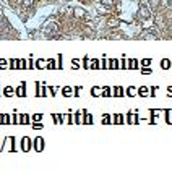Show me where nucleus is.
<instances>
[{"label": "nucleus", "instance_id": "nucleus-1", "mask_svg": "<svg viewBox=\"0 0 172 175\" xmlns=\"http://www.w3.org/2000/svg\"><path fill=\"white\" fill-rule=\"evenodd\" d=\"M15 94L18 96V97H25V96H26V83L20 84V86L15 89Z\"/></svg>", "mask_w": 172, "mask_h": 175}, {"label": "nucleus", "instance_id": "nucleus-2", "mask_svg": "<svg viewBox=\"0 0 172 175\" xmlns=\"http://www.w3.org/2000/svg\"><path fill=\"white\" fill-rule=\"evenodd\" d=\"M138 15L141 16V20H148L151 16V12L148 10V7L146 5H143L141 8H140V12H138Z\"/></svg>", "mask_w": 172, "mask_h": 175}, {"label": "nucleus", "instance_id": "nucleus-3", "mask_svg": "<svg viewBox=\"0 0 172 175\" xmlns=\"http://www.w3.org/2000/svg\"><path fill=\"white\" fill-rule=\"evenodd\" d=\"M34 149H36L37 152H41V151L44 149V139L41 138V136H39V138H36V139H34Z\"/></svg>", "mask_w": 172, "mask_h": 175}, {"label": "nucleus", "instance_id": "nucleus-4", "mask_svg": "<svg viewBox=\"0 0 172 175\" xmlns=\"http://www.w3.org/2000/svg\"><path fill=\"white\" fill-rule=\"evenodd\" d=\"M21 149L25 151V152H28V151L31 149V139L26 138V136L21 139Z\"/></svg>", "mask_w": 172, "mask_h": 175}, {"label": "nucleus", "instance_id": "nucleus-5", "mask_svg": "<svg viewBox=\"0 0 172 175\" xmlns=\"http://www.w3.org/2000/svg\"><path fill=\"white\" fill-rule=\"evenodd\" d=\"M107 25L111 26V28H117V26L120 25V20H117V18H111V20L107 21Z\"/></svg>", "mask_w": 172, "mask_h": 175}, {"label": "nucleus", "instance_id": "nucleus-6", "mask_svg": "<svg viewBox=\"0 0 172 175\" xmlns=\"http://www.w3.org/2000/svg\"><path fill=\"white\" fill-rule=\"evenodd\" d=\"M28 120H29V117L28 115H26V114H21V115H20V123H21V125H28Z\"/></svg>", "mask_w": 172, "mask_h": 175}, {"label": "nucleus", "instance_id": "nucleus-7", "mask_svg": "<svg viewBox=\"0 0 172 175\" xmlns=\"http://www.w3.org/2000/svg\"><path fill=\"white\" fill-rule=\"evenodd\" d=\"M109 68H111V70H117V68H119V62L114 60V58L109 60Z\"/></svg>", "mask_w": 172, "mask_h": 175}, {"label": "nucleus", "instance_id": "nucleus-8", "mask_svg": "<svg viewBox=\"0 0 172 175\" xmlns=\"http://www.w3.org/2000/svg\"><path fill=\"white\" fill-rule=\"evenodd\" d=\"M13 92H15V89H13L12 86H7L5 89H3V96H7V97H8V96H12Z\"/></svg>", "mask_w": 172, "mask_h": 175}, {"label": "nucleus", "instance_id": "nucleus-9", "mask_svg": "<svg viewBox=\"0 0 172 175\" xmlns=\"http://www.w3.org/2000/svg\"><path fill=\"white\" fill-rule=\"evenodd\" d=\"M161 67H163L164 70H169V68H171V62L167 60V58H164V60H161Z\"/></svg>", "mask_w": 172, "mask_h": 175}, {"label": "nucleus", "instance_id": "nucleus-10", "mask_svg": "<svg viewBox=\"0 0 172 175\" xmlns=\"http://www.w3.org/2000/svg\"><path fill=\"white\" fill-rule=\"evenodd\" d=\"M83 123H88V125H91V123H93V115H91V114H85Z\"/></svg>", "mask_w": 172, "mask_h": 175}, {"label": "nucleus", "instance_id": "nucleus-11", "mask_svg": "<svg viewBox=\"0 0 172 175\" xmlns=\"http://www.w3.org/2000/svg\"><path fill=\"white\" fill-rule=\"evenodd\" d=\"M71 92H73V89H71L70 86H65L63 89H62V94H63V96H70Z\"/></svg>", "mask_w": 172, "mask_h": 175}, {"label": "nucleus", "instance_id": "nucleus-12", "mask_svg": "<svg viewBox=\"0 0 172 175\" xmlns=\"http://www.w3.org/2000/svg\"><path fill=\"white\" fill-rule=\"evenodd\" d=\"M114 96H117V97H122V96H123V89L122 88H114Z\"/></svg>", "mask_w": 172, "mask_h": 175}, {"label": "nucleus", "instance_id": "nucleus-13", "mask_svg": "<svg viewBox=\"0 0 172 175\" xmlns=\"http://www.w3.org/2000/svg\"><path fill=\"white\" fill-rule=\"evenodd\" d=\"M10 120H12V118H10V115H2V117H0V123H12Z\"/></svg>", "mask_w": 172, "mask_h": 175}, {"label": "nucleus", "instance_id": "nucleus-14", "mask_svg": "<svg viewBox=\"0 0 172 175\" xmlns=\"http://www.w3.org/2000/svg\"><path fill=\"white\" fill-rule=\"evenodd\" d=\"M128 67H130V70H135V68L138 67V62H136L135 58H132V60H130V63H128Z\"/></svg>", "mask_w": 172, "mask_h": 175}, {"label": "nucleus", "instance_id": "nucleus-15", "mask_svg": "<svg viewBox=\"0 0 172 175\" xmlns=\"http://www.w3.org/2000/svg\"><path fill=\"white\" fill-rule=\"evenodd\" d=\"M99 2H101L104 7H112L114 5V0H99Z\"/></svg>", "mask_w": 172, "mask_h": 175}, {"label": "nucleus", "instance_id": "nucleus-16", "mask_svg": "<svg viewBox=\"0 0 172 175\" xmlns=\"http://www.w3.org/2000/svg\"><path fill=\"white\" fill-rule=\"evenodd\" d=\"M111 94H112L111 88H104V91H102V97H109Z\"/></svg>", "mask_w": 172, "mask_h": 175}, {"label": "nucleus", "instance_id": "nucleus-17", "mask_svg": "<svg viewBox=\"0 0 172 175\" xmlns=\"http://www.w3.org/2000/svg\"><path fill=\"white\" fill-rule=\"evenodd\" d=\"M52 118L55 120V123H62V120H63V117H62V115H58V114H54V115H52Z\"/></svg>", "mask_w": 172, "mask_h": 175}, {"label": "nucleus", "instance_id": "nucleus-18", "mask_svg": "<svg viewBox=\"0 0 172 175\" xmlns=\"http://www.w3.org/2000/svg\"><path fill=\"white\" fill-rule=\"evenodd\" d=\"M114 120H115V123H123V115L117 114V115H114Z\"/></svg>", "mask_w": 172, "mask_h": 175}, {"label": "nucleus", "instance_id": "nucleus-19", "mask_svg": "<svg viewBox=\"0 0 172 175\" xmlns=\"http://www.w3.org/2000/svg\"><path fill=\"white\" fill-rule=\"evenodd\" d=\"M23 5H25L26 8H29V7L34 5V0H23Z\"/></svg>", "mask_w": 172, "mask_h": 175}, {"label": "nucleus", "instance_id": "nucleus-20", "mask_svg": "<svg viewBox=\"0 0 172 175\" xmlns=\"http://www.w3.org/2000/svg\"><path fill=\"white\" fill-rule=\"evenodd\" d=\"M148 91H149V89H148L146 86H141V88L138 89V94H140V96H144V94H146Z\"/></svg>", "mask_w": 172, "mask_h": 175}, {"label": "nucleus", "instance_id": "nucleus-21", "mask_svg": "<svg viewBox=\"0 0 172 175\" xmlns=\"http://www.w3.org/2000/svg\"><path fill=\"white\" fill-rule=\"evenodd\" d=\"M98 68H99V62L94 58V60H93V63H91V70H98Z\"/></svg>", "mask_w": 172, "mask_h": 175}, {"label": "nucleus", "instance_id": "nucleus-22", "mask_svg": "<svg viewBox=\"0 0 172 175\" xmlns=\"http://www.w3.org/2000/svg\"><path fill=\"white\" fill-rule=\"evenodd\" d=\"M102 123H106V125L111 123V115H104V117H102Z\"/></svg>", "mask_w": 172, "mask_h": 175}, {"label": "nucleus", "instance_id": "nucleus-23", "mask_svg": "<svg viewBox=\"0 0 172 175\" xmlns=\"http://www.w3.org/2000/svg\"><path fill=\"white\" fill-rule=\"evenodd\" d=\"M149 63H151V58H143V60H141V65H143V67H148Z\"/></svg>", "mask_w": 172, "mask_h": 175}, {"label": "nucleus", "instance_id": "nucleus-24", "mask_svg": "<svg viewBox=\"0 0 172 175\" xmlns=\"http://www.w3.org/2000/svg\"><path fill=\"white\" fill-rule=\"evenodd\" d=\"M47 67H49L50 70H54V68H55V62H54V60H49V62H47Z\"/></svg>", "mask_w": 172, "mask_h": 175}, {"label": "nucleus", "instance_id": "nucleus-25", "mask_svg": "<svg viewBox=\"0 0 172 175\" xmlns=\"http://www.w3.org/2000/svg\"><path fill=\"white\" fill-rule=\"evenodd\" d=\"M127 94H128V96H133V94H135V88L130 86L128 89H127Z\"/></svg>", "mask_w": 172, "mask_h": 175}, {"label": "nucleus", "instance_id": "nucleus-26", "mask_svg": "<svg viewBox=\"0 0 172 175\" xmlns=\"http://www.w3.org/2000/svg\"><path fill=\"white\" fill-rule=\"evenodd\" d=\"M44 65H46V62H44L42 58H39V60H37V68H42Z\"/></svg>", "mask_w": 172, "mask_h": 175}, {"label": "nucleus", "instance_id": "nucleus-27", "mask_svg": "<svg viewBox=\"0 0 172 175\" xmlns=\"http://www.w3.org/2000/svg\"><path fill=\"white\" fill-rule=\"evenodd\" d=\"M75 13H77L78 16H83V15H85V12H83L81 8H75Z\"/></svg>", "mask_w": 172, "mask_h": 175}, {"label": "nucleus", "instance_id": "nucleus-28", "mask_svg": "<svg viewBox=\"0 0 172 175\" xmlns=\"http://www.w3.org/2000/svg\"><path fill=\"white\" fill-rule=\"evenodd\" d=\"M41 118H42V115H41V114H36V115H33V120H34V122H39Z\"/></svg>", "mask_w": 172, "mask_h": 175}, {"label": "nucleus", "instance_id": "nucleus-29", "mask_svg": "<svg viewBox=\"0 0 172 175\" xmlns=\"http://www.w3.org/2000/svg\"><path fill=\"white\" fill-rule=\"evenodd\" d=\"M141 71H143V75H149V73H151V68H148V67H143V70H141Z\"/></svg>", "mask_w": 172, "mask_h": 175}, {"label": "nucleus", "instance_id": "nucleus-30", "mask_svg": "<svg viewBox=\"0 0 172 175\" xmlns=\"http://www.w3.org/2000/svg\"><path fill=\"white\" fill-rule=\"evenodd\" d=\"M7 67V60L5 58H0V68H5Z\"/></svg>", "mask_w": 172, "mask_h": 175}, {"label": "nucleus", "instance_id": "nucleus-31", "mask_svg": "<svg viewBox=\"0 0 172 175\" xmlns=\"http://www.w3.org/2000/svg\"><path fill=\"white\" fill-rule=\"evenodd\" d=\"M88 62H89V57H83V65L86 70H88Z\"/></svg>", "mask_w": 172, "mask_h": 175}, {"label": "nucleus", "instance_id": "nucleus-32", "mask_svg": "<svg viewBox=\"0 0 172 175\" xmlns=\"http://www.w3.org/2000/svg\"><path fill=\"white\" fill-rule=\"evenodd\" d=\"M98 92H99V89H98V88H93V89H91V94L94 96V97H98Z\"/></svg>", "mask_w": 172, "mask_h": 175}, {"label": "nucleus", "instance_id": "nucleus-33", "mask_svg": "<svg viewBox=\"0 0 172 175\" xmlns=\"http://www.w3.org/2000/svg\"><path fill=\"white\" fill-rule=\"evenodd\" d=\"M33 128H36V130H41V128H42V125H41V123H33Z\"/></svg>", "mask_w": 172, "mask_h": 175}, {"label": "nucleus", "instance_id": "nucleus-34", "mask_svg": "<svg viewBox=\"0 0 172 175\" xmlns=\"http://www.w3.org/2000/svg\"><path fill=\"white\" fill-rule=\"evenodd\" d=\"M80 91H81V88H80V86H78V88H75L73 94H75V96H78V94H80Z\"/></svg>", "mask_w": 172, "mask_h": 175}, {"label": "nucleus", "instance_id": "nucleus-35", "mask_svg": "<svg viewBox=\"0 0 172 175\" xmlns=\"http://www.w3.org/2000/svg\"><path fill=\"white\" fill-rule=\"evenodd\" d=\"M71 67H75V68H78V62H77V60H73V62H71Z\"/></svg>", "mask_w": 172, "mask_h": 175}, {"label": "nucleus", "instance_id": "nucleus-36", "mask_svg": "<svg viewBox=\"0 0 172 175\" xmlns=\"http://www.w3.org/2000/svg\"><path fill=\"white\" fill-rule=\"evenodd\" d=\"M156 89H157V88H151V96H154V94H156Z\"/></svg>", "mask_w": 172, "mask_h": 175}, {"label": "nucleus", "instance_id": "nucleus-37", "mask_svg": "<svg viewBox=\"0 0 172 175\" xmlns=\"http://www.w3.org/2000/svg\"><path fill=\"white\" fill-rule=\"evenodd\" d=\"M2 26H3V16L0 15V28H2Z\"/></svg>", "mask_w": 172, "mask_h": 175}]
</instances>
